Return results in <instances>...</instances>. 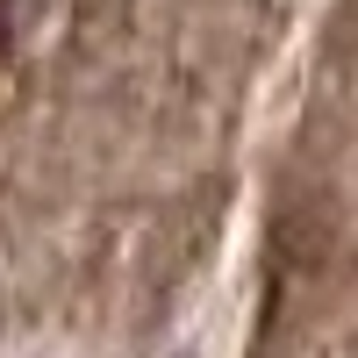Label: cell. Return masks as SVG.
I'll use <instances>...</instances> for the list:
<instances>
[{"mask_svg":"<svg viewBox=\"0 0 358 358\" xmlns=\"http://www.w3.org/2000/svg\"><path fill=\"white\" fill-rule=\"evenodd\" d=\"M50 0H0V36H22V22H36Z\"/></svg>","mask_w":358,"mask_h":358,"instance_id":"6da1fadb","label":"cell"}]
</instances>
